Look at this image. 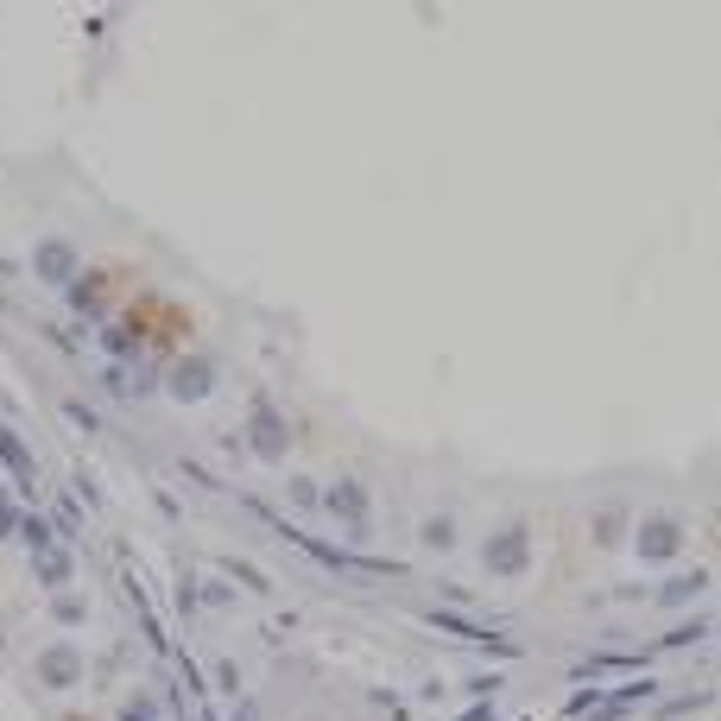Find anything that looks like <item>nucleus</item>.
Segmentation results:
<instances>
[{
    "instance_id": "f257e3e1",
    "label": "nucleus",
    "mask_w": 721,
    "mask_h": 721,
    "mask_svg": "<svg viewBox=\"0 0 721 721\" xmlns=\"http://www.w3.org/2000/svg\"><path fill=\"white\" fill-rule=\"evenodd\" d=\"M652 696H658V684H652V677H626L620 690H595V696L583 690V696H569L564 716H569V721H620V716H633L640 702H652Z\"/></svg>"
},
{
    "instance_id": "f03ea898",
    "label": "nucleus",
    "mask_w": 721,
    "mask_h": 721,
    "mask_svg": "<svg viewBox=\"0 0 721 721\" xmlns=\"http://www.w3.org/2000/svg\"><path fill=\"white\" fill-rule=\"evenodd\" d=\"M633 551H640L645 569H670L677 557H684V519L670 513H645L640 532H633Z\"/></svg>"
},
{
    "instance_id": "7ed1b4c3",
    "label": "nucleus",
    "mask_w": 721,
    "mask_h": 721,
    "mask_svg": "<svg viewBox=\"0 0 721 721\" xmlns=\"http://www.w3.org/2000/svg\"><path fill=\"white\" fill-rule=\"evenodd\" d=\"M481 564L493 569V576H525V564H532V532L525 525H500L488 544H481Z\"/></svg>"
},
{
    "instance_id": "20e7f679",
    "label": "nucleus",
    "mask_w": 721,
    "mask_h": 721,
    "mask_svg": "<svg viewBox=\"0 0 721 721\" xmlns=\"http://www.w3.org/2000/svg\"><path fill=\"white\" fill-rule=\"evenodd\" d=\"M323 513L342 519L360 539V532H367V488H360V481H330V488H323Z\"/></svg>"
},
{
    "instance_id": "39448f33",
    "label": "nucleus",
    "mask_w": 721,
    "mask_h": 721,
    "mask_svg": "<svg viewBox=\"0 0 721 721\" xmlns=\"http://www.w3.org/2000/svg\"><path fill=\"white\" fill-rule=\"evenodd\" d=\"M652 652H589L569 665V684H589V677H614V670H640Z\"/></svg>"
},
{
    "instance_id": "423d86ee",
    "label": "nucleus",
    "mask_w": 721,
    "mask_h": 721,
    "mask_svg": "<svg viewBox=\"0 0 721 721\" xmlns=\"http://www.w3.org/2000/svg\"><path fill=\"white\" fill-rule=\"evenodd\" d=\"M38 677L52 684V690H70L82 677V658H77V645H45L38 652Z\"/></svg>"
},
{
    "instance_id": "0eeeda50",
    "label": "nucleus",
    "mask_w": 721,
    "mask_h": 721,
    "mask_svg": "<svg viewBox=\"0 0 721 721\" xmlns=\"http://www.w3.org/2000/svg\"><path fill=\"white\" fill-rule=\"evenodd\" d=\"M254 450L266 456V463L285 450V424H279V412H273V406H259V412H254Z\"/></svg>"
},
{
    "instance_id": "6e6552de",
    "label": "nucleus",
    "mask_w": 721,
    "mask_h": 721,
    "mask_svg": "<svg viewBox=\"0 0 721 721\" xmlns=\"http://www.w3.org/2000/svg\"><path fill=\"white\" fill-rule=\"evenodd\" d=\"M38 273H45V279H57V285H70V273H77V254H70L64 241H45V247H38Z\"/></svg>"
},
{
    "instance_id": "1a4fd4ad",
    "label": "nucleus",
    "mask_w": 721,
    "mask_h": 721,
    "mask_svg": "<svg viewBox=\"0 0 721 721\" xmlns=\"http://www.w3.org/2000/svg\"><path fill=\"white\" fill-rule=\"evenodd\" d=\"M709 589V576L702 569H684V576H670L665 589H658V608H677V601H690V595Z\"/></svg>"
},
{
    "instance_id": "9d476101",
    "label": "nucleus",
    "mask_w": 721,
    "mask_h": 721,
    "mask_svg": "<svg viewBox=\"0 0 721 721\" xmlns=\"http://www.w3.org/2000/svg\"><path fill=\"white\" fill-rule=\"evenodd\" d=\"M171 387H178L184 399H197V392H209V360H203V355H190V360L178 367V374H171Z\"/></svg>"
},
{
    "instance_id": "9b49d317",
    "label": "nucleus",
    "mask_w": 721,
    "mask_h": 721,
    "mask_svg": "<svg viewBox=\"0 0 721 721\" xmlns=\"http://www.w3.org/2000/svg\"><path fill=\"white\" fill-rule=\"evenodd\" d=\"M0 463H7V475H20V481H32V450L13 431H0Z\"/></svg>"
},
{
    "instance_id": "f8f14e48",
    "label": "nucleus",
    "mask_w": 721,
    "mask_h": 721,
    "mask_svg": "<svg viewBox=\"0 0 721 721\" xmlns=\"http://www.w3.org/2000/svg\"><path fill=\"white\" fill-rule=\"evenodd\" d=\"M291 507H298V513H323V488H317L310 475H291Z\"/></svg>"
},
{
    "instance_id": "ddd939ff",
    "label": "nucleus",
    "mask_w": 721,
    "mask_h": 721,
    "mask_svg": "<svg viewBox=\"0 0 721 721\" xmlns=\"http://www.w3.org/2000/svg\"><path fill=\"white\" fill-rule=\"evenodd\" d=\"M52 614L77 626V620H82V595H57V601H52Z\"/></svg>"
},
{
    "instance_id": "4468645a",
    "label": "nucleus",
    "mask_w": 721,
    "mask_h": 721,
    "mask_svg": "<svg viewBox=\"0 0 721 721\" xmlns=\"http://www.w3.org/2000/svg\"><path fill=\"white\" fill-rule=\"evenodd\" d=\"M709 633V620H690V626H677V633H665L658 645H690V640H702Z\"/></svg>"
},
{
    "instance_id": "2eb2a0df",
    "label": "nucleus",
    "mask_w": 721,
    "mask_h": 721,
    "mask_svg": "<svg viewBox=\"0 0 721 721\" xmlns=\"http://www.w3.org/2000/svg\"><path fill=\"white\" fill-rule=\"evenodd\" d=\"M7 532H20V507H7V493H0V539Z\"/></svg>"
},
{
    "instance_id": "dca6fc26",
    "label": "nucleus",
    "mask_w": 721,
    "mask_h": 721,
    "mask_svg": "<svg viewBox=\"0 0 721 721\" xmlns=\"http://www.w3.org/2000/svg\"><path fill=\"white\" fill-rule=\"evenodd\" d=\"M456 721H493V702H475V709H463Z\"/></svg>"
},
{
    "instance_id": "f3484780",
    "label": "nucleus",
    "mask_w": 721,
    "mask_h": 721,
    "mask_svg": "<svg viewBox=\"0 0 721 721\" xmlns=\"http://www.w3.org/2000/svg\"><path fill=\"white\" fill-rule=\"evenodd\" d=\"M127 721H153V702L140 696V702H127Z\"/></svg>"
}]
</instances>
